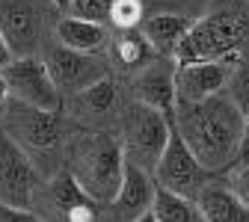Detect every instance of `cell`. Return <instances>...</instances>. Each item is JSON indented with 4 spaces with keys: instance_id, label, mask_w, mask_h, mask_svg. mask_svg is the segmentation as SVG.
I'll return each mask as SVG.
<instances>
[{
    "instance_id": "1",
    "label": "cell",
    "mask_w": 249,
    "mask_h": 222,
    "mask_svg": "<svg viewBox=\"0 0 249 222\" xmlns=\"http://www.w3.org/2000/svg\"><path fill=\"white\" fill-rule=\"evenodd\" d=\"M175 128L208 172H223L237 163L243 113L229 95H216L202 104H178Z\"/></svg>"
},
{
    "instance_id": "2",
    "label": "cell",
    "mask_w": 249,
    "mask_h": 222,
    "mask_svg": "<svg viewBox=\"0 0 249 222\" xmlns=\"http://www.w3.org/2000/svg\"><path fill=\"white\" fill-rule=\"evenodd\" d=\"M66 154H69V172L77 178V184L98 205L110 207L124 178L122 142L110 139L101 131H74L69 137Z\"/></svg>"
},
{
    "instance_id": "3",
    "label": "cell",
    "mask_w": 249,
    "mask_h": 222,
    "mask_svg": "<svg viewBox=\"0 0 249 222\" xmlns=\"http://www.w3.org/2000/svg\"><path fill=\"white\" fill-rule=\"evenodd\" d=\"M172 121L163 113L151 110L140 101H134L128 107V113L122 116V151H124V160L140 166L142 172L154 175L160 157L169 145L172 137Z\"/></svg>"
},
{
    "instance_id": "4",
    "label": "cell",
    "mask_w": 249,
    "mask_h": 222,
    "mask_svg": "<svg viewBox=\"0 0 249 222\" xmlns=\"http://www.w3.org/2000/svg\"><path fill=\"white\" fill-rule=\"evenodd\" d=\"M30 160H56L59 154V145H62V116L59 113H48V110H39V107H30V104H21V101H9V110H6V119H3V131Z\"/></svg>"
},
{
    "instance_id": "5",
    "label": "cell",
    "mask_w": 249,
    "mask_h": 222,
    "mask_svg": "<svg viewBox=\"0 0 249 222\" xmlns=\"http://www.w3.org/2000/svg\"><path fill=\"white\" fill-rule=\"evenodd\" d=\"M240 39H243V21L237 15L229 12L205 15L184 36L175 59L178 66H184V62H231Z\"/></svg>"
},
{
    "instance_id": "6",
    "label": "cell",
    "mask_w": 249,
    "mask_h": 222,
    "mask_svg": "<svg viewBox=\"0 0 249 222\" xmlns=\"http://www.w3.org/2000/svg\"><path fill=\"white\" fill-rule=\"evenodd\" d=\"M208 178H211V172L196 160V154L190 151V145L184 142V137L178 134L175 121H172V137H169V145L160 157L158 169H154V184L196 202L199 193L211 184Z\"/></svg>"
},
{
    "instance_id": "7",
    "label": "cell",
    "mask_w": 249,
    "mask_h": 222,
    "mask_svg": "<svg viewBox=\"0 0 249 222\" xmlns=\"http://www.w3.org/2000/svg\"><path fill=\"white\" fill-rule=\"evenodd\" d=\"M0 74H3V80L9 86V95L21 104L39 107V110H48V113H59L66 107V98H62V92L56 89L48 66L39 56L15 59L12 66H6Z\"/></svg>"
},
{
    "instance_id": "8",
    "label": "cell",
    "mask_w": 249,
    "mask_h": 222,
    "mask_svg": "<svg viewBox=\"0 0 249 222\" xmlns=\"http://www.w3.org/2000/svg\"><path fill=\"white\" fill-rule=\"evenodd\" d=\"M39 187L42 178L36 163L6 134H0V205L30 210L36 205Z\"/></svg>"
},
{
    "instance_id": "9",
    "label": "cell",
    "mask_w": 249,
    "mask_h": 222,
    "mask_svg": "<svg viewBox=\"0 0 249 222\" xmlns=\"http://www.w3.org/2000/svg\"><path fill=\"white\" fill-rule=\"evenodd\" d=\"M45 66L56 83V89L62 92V98H74V95L92 89L95 83L110 77L107 62L95 53H80V51H69V48H51L45 56Z\"/></svg>"
},
{
    "instance_id": "10",
    "label": "cell",
    "mask_w": 249,
    "mask_h": 222,
    "mask_svg": "<svg viewBox=\"0 0 249 222\" xmlns=\"http://www.w3.org/2000/svg\"><path fill=\"white\" fill-rule=\"evenodd\" d=\"M0 33L15 59L33 56L42 42V12L36 0H0Z\"/></svg>"
},
{
    "instance_id": "11",
    "label": "cell",
    "mask_w": 249,
    "mask_h": 222,
    "mask_svg": "<svg viewBox=\"0 0 249 222\" xmlns=\"http://www.w3.org/2000/svg\"><path fill=\"white\" fill-rule=\"evenodd\" d=\"M237 66L231 62H184L175 68L178 104H202L208 98L223 95Z\"/></svg>"
},
{
    "instance_id": "12",
    "label": "cell",
    "mask_w": 249,
    "mask_h": 222,
    "mask_svg": "<svg viewBox=\"0 0 249 222\" xmlns=\"http://www.w3.org/2000/svg\"><path fill=\"white\" fill-rule=\"evenodd\" d=\"M175 68L169 59H154L137 74L134 80V95L137 101L163 113L166 119H175L178 113V89H175Z\"/></svg>"
},
{
    "instance_id": "13",
    "label": "cell",
    "mask_w": 249,
    "mask_h": 222,
    "mask_svg": "<svg viewBox=\"0 0 249 222\" xmlns=\"http://www.w3.org/2000/svg\"><path fill=\"white\" fill-rule=\"evenodd\" d=\"M154 193H158V184H154V175L142 172L140 166L124 160V178H122V189L116 202L107 207L113 222H137L142 216L151 213L154 207Z\"/></svg>"
},
{
    "instance_id": "14",
    "label": "cell",
    "mask_w": 249,
    "mask_h": 222,
    "mask_svg": "<svg viewBox=\"0 0 249 222\" xmlns=\"http://www.w3.org/2000/svg\"><path fill=\"white\" fill-rule=\"evenodd\" d=\"M45 196H48L51 207L66 222H98V207L101 205L77 184V178L69 169H59L51 178Z\"/></svg>"
},
{
    "instance_id": "15",
    "label": "cell",
    "mask_w": 249,
    "mask_h": 222,
    "mask_svg": "<svg viewBox=\"0 0 249 222\" xmlns=\"http://www.w3.org/2000/svg\"><path fill=\"white\" fill-rule=\"evenodd\" d=\"M190 21H187L184 15H175V12H158L151 15L140 24V33L148 39V45L154 48V53H160L163 59L175 56L184 36L190 33Z\"/></svg>"
},
{
    "instance_id": "16",
    "label": "cell",
    "mask_w": 249,
    "mask_h": 222,
    "mask_svg": "<svg viewBox=\"0 0 249 222\" xmlns=\"http://www.w3.org/2000/svg\"><path fill=\"white\" fill-rule=\"evenodd\" d=\"M196 210L205 222H249V207L226 184H208L196 199Z\"/></svg>"
},
{
    "instance_id": "17",
    "label": "cell",
    "mask_w": 249,
    "mask_h": 222,
    "mask_svg": "<svg viewBox=\"0 0 249 222\" xmlns=\"http://www.w3.org/2000/svg\"><path fill=\"white\" fill-rule=\"evenodd\" d=\"M56 39L62 48L69 51H80V53H98L107 42V27L92 24L74 15H66L56 21Z\"/></svg>"
},
{
    "instance_id": "18",
    "label": "cell",
    "mask_w": 249,
    "mask_h": 222,
    "mask_svg": "<svg viewBox=\"0 0 249 222\" xmlns=\"http://www.w3.org/2000/svg\"><path fill=\"white\" fill-rule=\"evenodd\" d=\"M116 101H119V92H116V83L113 77L95 83L92 89L74 95V98H69V107L74 110V116L86 119V121H104L113 116L116 110Z\"/></svg>"
},
{
    "instance_id": "19",
    "label": "cell",
    "mask_w": 249,
    "mask_h": 222,
    "mask_svg": "<svg viewBox=\"0 0 249 222\" xmlns=\"http://www.w3.org/2000/svg\"><path fill=\"white\" fill-rule=\"evenodd\" d=\"M151 213L158 222H196V216H199L196 202L172 193V189H163V187H158V193H154Z\"/></svg>"
},
{
    "instance_id": "20",
    "label": "cell",
    "mask_w": 249,
    "mask_h": 222,
    "mask_svg": "<svg viewBox=\"0 0 249 222\" xmlns=\"http://www.w3.org/2000/svg\"><path fill=\"white\" fill-rule=\"evenodd\" d=\"M116 56H119L122 66H128V68H145L154 56V48L148 45V39L140 30H128V33H122L119 42H116Z\"/></svg>"
},
{
    "instance_id": "21",
    "label": "cell",
    "mask_w": 249,
    "mask_h": 222,
    "mask_svg": "<svg viewBox=\"0 0 249 222\" xmlns=\"http://www.w3.org/2000/svg\"><path fill=\"white\" fill-rule=\"evenodd\" d=\"M110 24L119 27L122 33H128V30H137V27L142 24V3H140V0H113Z\"/></svg>"
},
{
    "instance_id": "22",
    "label": "cell",
    "mask_w": 249,
    "mask_h": 222,
    "mask_svg": "<svg viewBox=\"0 0 249 222\" xmlns=\"http://www.w3.org/2000/svg\"><path fill=\"white\" fill-rule=\"evenodd\" d=\"M74 18L92 21V24H110V12H113V0H71V9Z\"/></svg>"
},
{
    "instance_id": "23",
    "label": "cell",
    "mask_w": 249,
    "mask_h": 222,
    "mask_svg": "<svg viewBox=\"0 0 249 222\" xmlns=\"http://www.w3.org/2000/svg\"><path fill=\"white\" fill-rule=\"evenodd\" d=\"M229 98L237 104L240 113H249V66H237L229 80Z\"/></svg>"
},
{
    "instance_id": "24",
    "label": "cell",
    "mask_w": 249,
    "mask_h": 222,
    "mask_svg": "<svg viewBox=\"0 0 249 222\" xmlns=\"http://www.w3.org/2000/svg\"><path fill=\"white\" fill-rule=\"evenodd\" d=\"M229 187L240 196V202L249 207V169H234V175H231Z\"/></svg>"
},
{
    "instance_id": "25",
    "label": "cell",
    "mask_w": 249,
    "mask_h": 222,
    "mask_svg": "<svg viewBox=\"0 0 249 222\" xmlns=\"http://www.w3.org/2000/svg\"><path fill=\"white\" fill-rule=\"evenodd\" d=\"M0 222H42L33 210H18L9 205H0Z\"/></svg>"
},
{
    "instance_id": "26",
    "label": "cell",
    "mask_w": 249,
    "mask_h": 222,
    "mask_svg": "<svg viewBox=\"0 0 249 222\" xmlns=\"http://www.w3.org/2000/svg\"><path fill=\"white\" fill-rule=\"evenodd\" d=\"M237 169H249V113H243V142L237 154Z\"/></svg>"
},
{
    "instance_id": "27",
    "label": "cell",
    "mask_w": 249,
    "mask_h": 222,
    "mask_svg": "<svg viewBox=\"0 0 249 222\" xmlns=\"http://www.w3.org/2000/svg\"><path fill=\"white\" fill-rule=\"evenodd\" d=\"M9 101H12V95H9V86L3 80V74H0V131H3V119H6V110H9Z\"/></svg>"
},
{
    "instance_id": "28",
    "label": "cell",
    "mask_w": 249,
    "mask_h": 222,
    "mask_svg": "<svg viewBox=\"0 0 249 222\" xmlns=\"http://www.w3.org/2000/svg\"><path fill=\"white\" fill-rule=\"evenodd\" d=\"M15 62V56H12V51H9V45H6V39H3V33H0V71H3L6 66H12Z\"/></svg>"
},
{
    "instance_id": "29",
    "label": "cell",
    "mask_w": 249,
    "mask_h": 222,
    "mask_svg": "<svg viewBox=\"0 0 249 222\" xmlns=\"http://www.w3.org/2000/svg\"><path fill=\"white\" fill-rule=\"evenodd\" d=\"M48 3H53L56 9H71V0H48Z\"/></svg>"
},
{
    "instance_id": "30",
    "label": "cell",
    "mask_w": 249,
    "mask_h": 222,
    "mask_svg": "<svg viewBox=\"0 0 249 222\" xmlns=\"http://www.w3.org/2000/svg\"><path fill=\"white\" fill-rule=\"evenodd\" d=\"M137 222H158V219H154V213H148V216H142V219H137Z\"/></svg>"
}]
</instances>
